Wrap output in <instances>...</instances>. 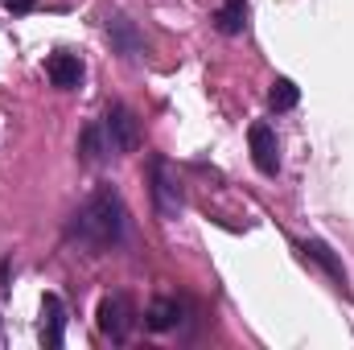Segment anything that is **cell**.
<instances>
[{"instance_id": "6da1fadb", "label": "cell", "mask_w": 354, "mask_h": 350, "mask_svg": "<svg viewBox=\"0 0 354 350\" xmlns=\"http://www.w3.org/2000/svg\"><path fill=\"white\" fill-rule=\"evenodd\" d=\"M66 239L83 243L91 252H111V248H120L128 239V206H124L115 185L91 190L87 202L66 223Z\"/></svg>"}, {"instance_id": "7a4b0ae2", "label": "cell", "mask_w": 354, "mask_h": 350, "mask_svg": "<svg viewBox=\"0 0 354 350\" xmlns=\"http://www.w3.org/2000/svg\"><path fill=\"white\" fill-rule=\"evenodd\" d=\"M99 124H103L107 145H111L115 157H128V153L140 149V120H136V111H132L128 103L111 99V103L103 107V120H99Z\"/></svg>"}, {"instance_id": "3957f363", "label": "cell", "mask_w": 354, "mask_h": 350, "mask_svg": "<svg viewBox=\"0 0 354 350\" xmlns=\"http://www.w3.org/2000/svg\"><path fill=\"white\" fill-rule=\"evenodd\" d=\"M95 317H99V334H103V338H111L115 347H120V342H128V338H132V330H136V305H132V297H128V293H107V297L99 301Z\"/></svg>"}, {"instance_id": "277c9868", "label": "cell", "mask_w": 354, "mask_h": 350, "mask_svg": "<svg viewBox=\"0 0 354 350\" xmlns=\"http://www.w3.org/2000/svg\"><path fill=\"white\" fill-rule=\"evenodd\" d=\"M149 194H153V210H157V219H177L181 214V185H177L174 169H169V161L157 153V157H149Z\"/></svg>"}, {"instance_id": "5b68a950", "label": "cell", "mask_w": 354, "mask_h": 350, "mask_svg": "<svg viewBox=\"0 0 354 350\" xmlns=\"http://www.w3.org/2000/svg\"><path fill=\"white\" fill-rule=\"evenodd\" d=\"M103 33L111 42V54H120L124 62H140L149 54V42L140 33V25L128 17V12H107L103 17Z\"/></svg>"}, {"instance_id": "8992f818", "label": "cell", "mask_w": 354, "mask_h": 350, "mask_svg": "<svg viewBox=\"0 0 354 350\" xmlns=\"http://www.w3.org/2000/svg\"><path fill=\"white\" fill-rule=\"evenodd\" d=\"M248 145H252V165L264 177L280 174V140H276V128L272 124H252L248 128Z\"/></svg>"}, {"instance_id": "52a82bcc", "label": "cell", "mask_w": 354, "mask_h": 350, "mask_svg": "<svg viewBox=\"0 0 354 350\" xmlns=\"http://www.w3.org/2000/svg\"><path fill=\"white\" fill-rule=\"evenodd\" d=\"M66 322H71L66 301H62L58 293H46V297H41V347L46 350L62 347V342H66Z\"/></svg>"}, {"instance_id": "ba28073f", "label": "cell", "mask_w": 354, "mask_h": 350, "mask_svg": "<svg viewBox=\"0 0 354 350\" xmlns=\"http://www.w3.org/2000/svg\"><path fill=\"white\" fill-rule=\"evenodd\" d=\"M83 75H87V66H83V58L71 54V50H58V54L46 58V79L58 91H79L83 87Z\"/></svg>"}, {"instance_id": "9c48e42d", "label": "cell", "mask_w": 354, "mask_h": 350, "mask_svg": "<svg viewBox=\"0 0 354 350\" xmlns=\"http://www.w3.org/2000/svg\"><path fill=\"white\" fill-rule=\"evenodd\" d=\"M297 248L305 252V260L317 264V268H322V272H326V276L338 284V288H346V268H342V260L334 256V248H330L326 239H301Z\"/></svg>"}, {"instance_id": "30bf717a", "label": "cell", "mask_w": 354, "mask_h": 350, "mask_svg": "<svg viewBox=\"0 0 354 350\" xmlns=\"http://www.w3.org/2000/svg\"><path fill=\"white\" fill-rule=\"evenodd\" d=\"M145 326L153 334H169L181 326V301L177 297H153L149 309H145Z\"/></svg>"}, {"instance_id": "8fae6325", "label": "cell", "mask_w": 354, "mask_h": 350, "mask_svg": "<svg viewBox=\"0 0 354 350\" xmlns=\"http://www.w3.org/2000/svg\"><path fill=\"white\" fill-rule=\"evenodd\" d=\"M107 157H115V153H111V145H107L103 124L95 120V124H87V128L79 132V161H83V165H103Z\"/></svg>"}, {"instance_id": "7c38bea8", "label": "cell", "mask_w": 354, "mask_h": 350, "mask_svg": "<svg viewBox=\"0 0 354 350\" xmlns=\"http://www.w3.org/2000/svg\"><path fill=\"white\" fill-rule=\"evenodd\" d=\"M248 12H252L248 0H223L210 21H214V29H218L223 37H239V33L248 29Z\"/></svg>"}, {"instance_id": "4fadbf2b", "label": "cell", "mask_w": 354, "mask_h": 350, "mask_svg": "<svg viewBox=\"0 0 354 350\" xmlns=\"http://www.w3.org/2000/svg\"><path fill=\"white\" fill-rule=\"evenodd\" d=\"M297 103H301V87H297L292 79H276V83H272V91H268V107H272L276 116H280V111H292Z\"/></svg>"}, {"instance_id": "5bb4252c", "label": "cell", "mask_w": 354, "mask_h": 350, "mask_svg": "<svg viewBox=\"0 0 354 350\" xmlns=\"http://www.w3.org/2000/svg\"><path fill=\"white\" fill-rule=\"evenodd\" d=\"M0 4H4L8 12H33V8H37V0H0Z\"/></svg>"}, {"instance_id": "9a60e30c", "label": "cell", "mask_w": 354, "mask_h": 350, "mask_svg": "<svg viewBox=\"0 0 354 350\" xmlns=\"http://www.w3.org/2000/svg\"><path fill=\"white\" fill-rule=\"evenodd\" d=\"M8 272H12V260L4 256V260H0V297L8 293Z\"/></svg>"}, {"instance_id": "2e32d148", "label": "cell", "mask_w": 354, "mask_h": 350, "mask_svg": "<svg viewBox=\"0 0 354 350\" xmlns=\"http://www.w3.org/2000/svg\"><path fill=\"white\" fill-rule=\"evenodd\" d=\"M0 342H4V322H0Z\"/></svg>"}]
</instances>
